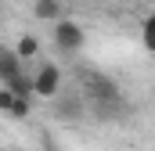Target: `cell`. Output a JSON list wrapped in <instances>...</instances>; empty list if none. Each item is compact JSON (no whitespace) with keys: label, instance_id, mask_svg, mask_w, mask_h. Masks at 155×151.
<instances>
[{"label":"cell","instance_id":"277c9868","mask_svg":"<svg viewBox=\"0 0 155 151\" xmlns=\"http://www.w3.org/2000/svg\"><path fill=\"white\" fill-rule=\"evenodd\" d=\"M33 18L43 25H58L65 18V4L61 0H33Z\"/></svg>","mask_w":155,"mask_h":151},{"label":"cell","instance_id":"3957f363","mask_svg":"<svg viewBox=\"0 0 155 151\" xmlns=\"http://www.w3.org/2000/svg\"><path fill=\"white\" fill-rule=\"evenodd\" d=\"M61 69L54 65V61H47V65H40L36 72H33V86H36V97L40 101H58L61 97Z\"/></svg>","mask_w":155,"mask_h":151},{"label":"cell","instance_id":"8992f818","mask_svg":"<svg viewBox=\"0 0 155 151\" xmlns=\"http://www.w3.org/2000/svg\"><path fill=\"white\" fill-rule=\"evenodd\" d=\"M22 65H25V61L18 58V50H15V47H4V50H0V79H4V83L25 72Z\"/></svg>","mask_w":155,"mask_h":151},{"label":"cell","instance_id":"7a4b0ae2","mask_svg":"<svg viewBox=\"0 0 155 151\" xmlns=\"http://www.w3.org/2000/svg\"><path fill=\"white\" fill-rule=\"evenodd\" d=\"M51 43H54L61 54H76V50H83V43H87V33H83L79 22L61 18L58 25H51Z\"/></svg>","mask_w":155,"mask_h":151},{"label":"cell","instance_id":"ba28073f","mask_svg":"<svg viewBox=\"0 0 155 151\" xmlns=\"http://www.w3.org/2000/svg\"><path fill=\"white\" fill-rule=\"evenodd\" d=\"M15 50H18V58H22V61H33V58L40 54V40L25 33V36H18V43H15Z\"/></svg>","mask_w":155,"mask_h":151},{"label":"cell","instance_id":"5b68a950","mask_svg":"<svg viewBox=\"0 0 155 151\" xmlns=\"http://www.w3.org/2000/svg\"><path fill=\"white\" fill-rule=\"evenodd\" d=\"M0 112L11 115V119H29L33 112V101H25V97H15L7 86H0Z\"/></svg>","mask_w":155,"mask_h":151},{"label":"cell","instance_id":"6da1fadb","mask_svg":"<svg viewBox=\"0 0 155 151\" xmlns=\"http://www.w3.org/2000/svg\"><path fill=\"white\" fill-rule=\"evenodd\" d=\"M83 90H87V101L94 104V112H97V115H112V112H116V104L123 101L119 83H116V79H108V76H101V72H90V76H87Z\"/></svg>","mask_w":155,"mask_h":151},{"label":"cell","instance_id":"52a82bcc","mask_svg":"<svg viewBox=\"0 0 155 151\" xmlns=\"http://www.w3.org/2000/svg\"><path fill=\"white\" fill-rule=\"evenodd\" d=\"M83 112H87L83 97H58V101H54V115H58V119H65V122H76Z\"/></svg>","mask_w":155,"mask_h":151},{"label":"cell","instance_id":"9c48e42d","mask_svg":"<svg viewBox=\"0 0 155 151\" xmlns=\"http://www.w3.org/2000/svg\"><path fill=\"white\" fill-rule=\"evenodd\" d=\"M141 40H144V47L155 54V14H148V18L141 22Z\"/></svg>","mask_w":155,"mask_h":151}]
</instances>
